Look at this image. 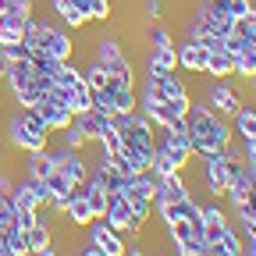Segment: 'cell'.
<instances>
[{
  "instance_id": "cell-41",
  "label": "cell",
  "mask_w": 256,
  "mask_h": 256,
  "mask_svg": "<svg viewBox=\"0 0 256 256\" xmlns=\"http://www.w3.org/2000/svg\"><path fill=\"white\" fill-rule=\"evenodd\" d=\"M11 188H14V178L8 171H0V192H8V196H11Z\"/></svg>"
},
{
  "instance_id": "cell-33",
  "label": "cell",
  "mask_w": 256,
  "mask_h": 256,
  "mask_svg": "<svg viewBox=\"0 0 256 256\" xmlns=\"http://www.w3.org/2000/svg\"><path fill=\"white\" fill-rule=\"evenodd\" d=\"M92 110H100L104 118H114V114H118V107H114V96H110V89H100V92H92Z\"/></svg>"
},
{
  "instance_id": "cell-8",
  "label": "cell",
  "mask_w": 256,
  "mask_h": 256,
  "mask_svg": "<svg viewBox=\"0 0 256 256\" xmlns=\"http://www.w3.org/2000/svg\"><path fill=\"white\" fill-rule=\"evenodd\" d=\"M188 107H192V96H182V100H160L153 110H146V118H150L153 128H174V124L185 121Z\"/></svg>"
},
{
  "instance_id": "cell-43",
  "label": "cell",
  "mask_w": 256,
  "mask_h": 256,
  "mask_svg": "<svg viewBox=\"0 0 256 256\" xmlns=\"http://www.w3.org/2000/svg\"><path fill=\"white\" fill-rule=\"evenodd\" d=\"M28 256H60V252H57V246H50V249H40V252H28Z\"/></svg>"
},
{
  "instance_id": "cell-26",
  "label": "cell",
  "mask_w": 256,
  "mask_h": 256,
  "mask_svg": "<svg viewBox=\"0 0 256 256\" xmlns=\"http://www.w3.org/2000/svg\"><path fill=\"white\" fill-rule=\"evenodd\" d=\"M82 78H86V86H89L92 92H100V89H110V72L104 68V64H96V60H89L86 68H82Z\"/></svg>"
},
{
  "instance_id": "cell-39",
  "label": "cell",
  "mask_w": 256,
  "mask_h": 256,
  "mask_svg": "<svg viewBox=\"0 0 256 256\" xmlns=\"http://www.w3.org/2000/svg\"><path fill=\"white\" fill-rule=\"evenodd\" d=\"M168 0H146V18H164Z\"/></svg>"
},
{
  "instance_id": "cell-42",
  "label": "cell",
  "mask_w": 256,
  "mask_h": 256,
  "mask_svg": "<svg viewBox=\"0 0 256 256\" xmlns=\"http://www.w3.org/2000/svg\"><path fill=\"white\" fill-rule=\"evenodd\" d=\"M8 68H11V60L4 57V50H0V82H4V75H8Z\"/></svg>"
},
{
  "instance_id": "cell-6",
  "label": "cell",
  "mask_w": 256,
  "mask_h": 256,
  "mask_svg": "<svg viewBox=\"0 0 256 256\" xmlns=\"http://www.w3.org/2000/svg\"><path fill=\"white\" fill-rule=\"evenodd\" d=\"M104 220L110 224L118 235H124V238H139V235H142V224L132 217V206H128V200L121 196V192H114V196H110Z\"/></svg>"
},
{
  "instance_id": "cell-34",
  "label": "cell",
  "mask_w": 256,
  "mask_h": 256,
  "mask_svg": "<svg viewBox=\"0 0 256 256\" xmlns=\"http://www.w3.org/2000/svg\"><path fill=\"white\" fill-rule=\"evenodd\" d=\"M14 228V203L8 192H0V232H11Z\"/></svg>"
},
{
  "instance_id": "cell-25",
  "label": "cell",
  "mask_w": 256,
  "mask_h": 256,
  "mask_svg": "<svg viewBox=\"0 0 256 256\" xmlns=\"http://www.w3.org/2000/svg\"><path fill=\"white\" fill-rule=\"evenodd\" d=\"M235 124H232V132H235V139H256V107H238V114L232 118Z\"/></svg>"
},
{
  "instance_id": "cell-3",
  "label": "cell",
  "mask_w": 256,
  "mask_h": 256,
  "mask_svg": "<svg viewBox=\"0 0 256 256\" xmlns=\"http://www.w3.org/2000/svg\"><path fill=\"white\" fill-rule=\"evenodd\" d=\"M121 132V150L124 153H142V156H153V150H156V136H153V124H150V118L146 114H132L128 118V124L124 128H118Z\"/></svg>"
},
{
  "instance_id": "cell-1",
  "label": "cell",
  "mask_w": 256,
  "mask_h": 256,
  "mask_svg": "<svg viewBox=\"0 0 256 256\" xmlns=\"http://www.w3.org/2000/svg\"><path fill=\"white\" fill-rule=\"evenodd\" d=\"M185 124H188V132H192V146H196L200 156L224 153V146L235 139L232 124L224 121L217 110H210L206 104H196V100H192V107L185 114Z\"/></svg>"
},
{
  "instance_id": "cell-38",
  "label": "cell",
  "mask_w": 256,
  "mask_h": 256,
  "mask_svg": "<svg viewBox=\"0 0 256 256\" xmlns=\"http://www.w3.org/2000/svg\"><path fill=\"white\" fill-rule=\"evenodd\" d=\"M0 50H4V57L14 64V60H28V46L25 43H11V46H0Z\"/></svg>"
},
{
  "instance_id": "cell-46",
  "label": "cell",
  "mask_w": 256,
  "mask_h": 256,
  "mask_svg": "<svg viewBox=\"0 0 256 256\" xmlns=\"http://www.w3.org/2000/svg\"><path fill=\"white\" fill-rule=\"evenodd\" d=\"M238 256H246V252H238Z\"/></svg>"
},
{
  "instance_id": "cell-7",
  "label": "cell",
  "mask_w": 256,
  "mask_h": 256,
  "mask_svg": "<svg viewBox=\"0 0 256 256\" xmlns=\"http://www.w3.org/2000/svg\"><path fill=\"white\" fill-rule=\"evenodd\" d=\"M203 104H206L210 110H217L220 118H235L238 107H242V96L232 89L228 78H214L210 89H206V100H203Z\"/></svg>"
},
{
  "instance_id": "cell-20",
  "label": "cell",
  "mask_w": 256,
  "mask_h": 256,
  "mask_svg": "<svg viewBox=\"0 0 256 256\" xmlns=\"http://www.w3.org/2000/svg\"><path fill=\"white\" fill-rule=\"evenodd\" d=\"M203 75H210V78H235V57L224 50V46L210 50V54H206V68H203Z\"/></svg>"
},
{
  "instance_id": "cell-29",
  "label": "cell",
  "mask_w": 256,
  "mask_h": 256,
  "mask_svg": "<svg viewBox=\"0 0 256 256\" xmlns=\"http://www.w3.org/2000/svg\"><path fill=\"white\" fill-rule=\"evenodd\" d=\"M57 136H60V146H64V150H86V146H89V142H86V132L78 128V121H72L68 128H60Z\"/></svg>"
},
{
  "instance_id": "cell-13",
  "label": "cell",
  "mask_w": 256,
  "mask_h": 256,
  "mask_svg": "<svg viewBox=\"0 0 256 256\" xmlns=\"http://www.w3.org/2000/svg\"><path fill=\"white\" fill-rule=\"evenodd\" d=\"M128 178H132V174H121L118 168L107 164L104 156H96V164H89V182H92V185H100L104 192H110V196L128 185Z\"/></svg>"
},
{
  "instance_id": "cell-31",
  "label": "cell",
  "mask_w": 256,
  "mask_h": 256,
  "mask_svg": "<svg viewBox=\"0 0 256 256\" xmlns=\"http://www.w3.org/2000/svg\"><path fill=\"white\" fill-rule=\"evenodd\" d=\"M252 75H256V50L246 46L242 54H235V78L246 82V78H252Z\"/></svg>"
},
{
  "instance_id": "cell-24",
  "label": "cell",
  "mask_w": 256,
  "mask_h": 256,
  "mask_svg": "<svg viewBox=\"0 0 256 256\" xmlns=\"http://www.w3.org/2000/svg\"><path fill=\"white\" fill-rule=\"evenodd\" d=\"M50 171H54V153H50V146L28 153V160H25V174H28V178H46Z\"/></svg>"
},
{
  "instance_id": "cell-21",
  "label": "cell",
  "mask_w": 256,
  "mask_h": 256,
  "mask_svg": "<svg viewBox=\"0 0 256 256\" xmlns=\"http://www.w3.org/2000/svg\"><path fill=\"white\" fill-rule=\"evenodd\" d=\"M25 242H28V252H40V249H50L57 242V232H54V224L46 217H40L32 228L25 232Z\"/></svg>"
},
{
  "instance_id": "cell-27",
  "label": "cell",
  "mask_w": 256,
  "mask_h": 256,
  "mask_svg": "<svg viewBox=\"0 0 256 256\" xmlns=\"http://www.w3.org/2000/svg\"><path fill=\"white\" fill-rule=\"evenodd\" d=\"M43 185L50 188V200H68V196H72V188H75V182H72L68 174H60L57 168L43 178Z\"/></svg>"
},
{
  "instance_id": "cell-12",
  "label": "cell",
  "mask_w": 256,
  "mask_h": 256,
  "mask_svg": "<svg viewBox=\"0 0 256 256\" xmlns=\"http://www.w3.org/2000/svg\"><path fill=\"white\" fill-rule=\"evenodd\" d=\"M200 217H203V238H206V246H214V242L220 238V232L232 224V214L220 206V200H210V203H203Z\"/></svg>"
},
{
  "instance_id": "cell-36",
  "label": "cell",
  "mask_w": 256,
  "mask_h": 256,
  "mask_svg": "<svg viewBox=\"0 0 256 256\" xmlns=\"http://www.w3.org/2000/svg\"><path fill=\"white\" fill-rule=\"evenodd\" d=\"M150 171L160 178V174H171V171H174V164H171V160L160 153V150H153V156H150Z\"/></svg>"
},
{
  "instance_id": "cell-14",
  "label": "cell",
  "mask_w": 256,
  "mask_h": 256,
  "mask_svg": "<svg viewBox=\"0 0 256 256\" xmlns=\"http://www.w3.org/2000/svg\"><path fill=\"white\" fill-rule=\"evenodd\" d=\"M32 110H36V114L43 118V124L50 128V136H57V132H60V128H68V124L75 121V114H72L68 107H64V104H57V100H50V96H43V100H40L36 107H32Z\"/></svg>"
},
{
  "instance_id": "cell-40",
  "label": "cell",
  "mask_w": 256,
  "mask_h": 256,
  "mask_svg": "<svg viewBox=\"0 0 256 256\" xmlns=\"http://www.w3.org/2000/svg\"><path fill=\"white\" fill-rule=\"evenodd\" d=\"M75 256H107V252H100V249H96L92 242H86L82 249H75Z\"/></svg>"
},
{
  "instance_id": "cell-23",
  "label": "cell",
  "mask_w": 256,
  "mask_h": 256,
  "mask_svg": "<svg viewBox=\"0 0 256 256\" xmlns=\"http://www.w3.org/2000/svg\"><path fill=\"white\" fill-rule=\"evenodd\" d=\"M178 68V57H174V46H153L150 57H146V72L150 75H164V72H174Z\"/></svg>"
},
{
  "instance_id": "cell-5",
  "label": "cell",
  "mask_w": 256,
  "mask_h": 256,
  "mask_svg": "<svg viewBox=\"0 0 256 256\" xmlns=\"http://www.w3.org/2000/svg\"><path fill=\"white\" fill-rule=\"evenodd\" d=\"M36 50H43L54 60H72L75 57V40L54 22H40V36H36Z\"/></svg>"
},
{
  "instance_id": "cell-18",
  "label": "cell",
  "mask_w": 256,
  "mask_h": 256,
  "mask_svg": "<svg viewBox=\"0 0 256 256\" xmlns=\"http://www.w3.org/2000/svg\"><path fill=\"white\" fill-rule=\"evenodd\" d=\"M146 75H150V72H146ZM146 82L160 92V100H182V96H188V86H185V82H182V75H174V72L150 75Z\"/></svg>"
},
{
  "instance_id": "cell-15",
  "label": "cell",
  "mask_w": 256,
  "mask_h": 256,
  "mask_svg": "<svg viewBox=\"0 0 256 256\" xmlns=\"http://www.w3.org/2000/svg\"><path fill=\"white\" fill-rule=\"evenodd\" d=\"M185 196H192V188L185 185L182 171H171V174H160V178H156L153 206H156V203H178V200H185Z\"/></svg>"
},
{
  "instance_id": "cell-11",
  "label": "cell",
  "mask_w": 256,
  "mask_h": 256,
  "mask_svg": "<svg viewBox=\"0 0 256 256\" xmlns=\"http://www.w3.org/2000/svg\"><path fill=\"white\" fill-rule=\"evenodd\" d=\"M46 82H50V78H46V75H40L28 60H14L11 68H8V75H4V82H0V86H4V89H8V96H11V92H18V89H28V86H46Z\"/></svg>"
},
{
  "instance_id": "cell-32",
  "label": "cell",
  "mask_w": 256,
  "mask_h": 256,
  "mask_svg": "<svg viewBox=\"0 0 256 256\" xmlns=\"http://www.w3.org/2000/svg\"><path fill=\"white\" fill-rule=\"evenodd\" d=\"M86 11H89V22H110L114 18V4L110 0H86Z\"/></svg>"
},
{
  "instance_id": "cell-35",
  "label": "cell",
  "mask_w": 256,
  "mask_h": 256,
  "mask_svg": "<svg viewBox=\"0 0 256 256\" xmlns=\"http://www.w3.org/2000/svg\"><path fill=\"white\" fill-rule=\"evenodd\" d=\"M150 43H153V46H174V36H171L168 25H153V28H150Z\"/></svg>"
},
{
  "instance_id": "cell-16",
  "label": "cell",
  "mask_w": 256,
  "mask_h": 256,
  "mask_svg": "<svg viewBox=\"0 0 256 256\" xmlns=\"http://www.w3.org/2000/svg\"><path fill=\"white\" fill-rule=\"evenodd\" d=\"M206 54H210V50H203L200 43H192V40H182V43H174L178 68H185L188 75H203V68H206Z\"/></svg>"
},
{
  "instance_id": "cell-30",
  "label": "cell",
  "mask_w": 256,
  "mask_h": 256,
  "mask_svg": "<svg viewBox=\"0 0 256 256\" xmlns=\"http://www.w3.org/2000/svg\"><path fill=\"white\" fill-rule=\"evenodd\" d=\"M43 92H46V86H28V89H18V92H11V100H14V107H25V110H32L40 100H43Z\"/></svg>"
},
{
  "instance_id": "cell-44",
  "label": "cell",
  "mask_w": 256,
  "mask_h": 256,
  "mask_svg": "<svg viewBox=\"0 0 256 256\" xmlns=\"http://www.w3.org/2000/svg\"><path fill=\"white\" fill-rule=\"evenodd\" d=\"M246 82H249V92L256 96V75H252V78H246Z\"/></svg>"
},
{
  "instance_id": "cell-22",
  "label": "cell",
  "mask_w": 256,
  "mask_h": 256,
  "mask_svg": "<svg viewBox=\"0 0 256 256\" xmlns=\"http://www.w3.org/2000/svg\"><path fill=\"white\" fill-rule=\"evenodd\" d=\"M242 249H246V238H242V232L235 228V224H228V228L220 232V238L210 246L214 256H238Z\"/></svg>"
},
{
  "instance_id": "cell-10",
  "label": "cell",
  "mask_w": 256,
  "mask_h": 256,
  "mask_svg": "<svg viewBox=\"0 0 256 256\" xmlns=\"http://www.w3.org/2000/svg\"><path fill=\"white\" fill-rule=\"evenodd\" d=\"M89 242L100 252H107V256H124V235H118L104 217H96L89 224Z\"/></svg>"
},
{
  "instance_id": "cell-2",
  "label": "cell",
  "mask_w": 256,
  "mask_h": 256,
  "mask_svg": "<svg viewBox=\"0 0 256 256\" xmlns=\"http://www.w3.org/2000/svg\"><path fill=\"white\" fill-rule=\"evenodd\" d=\"M8 146H11V150H22V153L46 150V146H50V128L43 124V118H40L36 110L18 107V110L8 118Z\"/></svg>"
},
{
  "instance_id": "cell-19",
  "label": "cell",
  "mask_w": 256,
  "mask_h": 256,
  "mask_svg": "<svg viewBox=\"0 0 256 256\" xmlns=\"http://www.w3.org/2000/svg\"><path fill=\"white\" fill-rule=\"evenodd\" d=\"M75 121H78V128L86 132V142H92V146L100 142V139L110 132V128H114V124H110V118H104L100 110H92V107H89L86 114H78Z\"/></svg>"
},
{
  "instance_id": "cell-9",
  "label": "cell",
  "mask_w": 256,
  "mask_h": 256,
  "mask_svg": "<svg viewBox=\"0 0 256 256\" xmlns=\"http://www.w3.org/2000/svg\"><path fill=\"white\" fill-rule=\"evenodd\" d=\"M50 153H54V168H57L60 174H68L75 185L89 182V156H82V150H64V146H57V150H50Z\"/></svg>"
},
{
  "instance_id": "cell-17",
  "label": "cell",
  "mask_w": 256,
  "mask_h": 256,
  "mask_svg": "<svg viewBox=\"0 0 256 256\" xmlns=\"http://www.w3.org/2000/svg\"><path fill=\"white\" fill-rule=\"evenodd\" d=\"M64 220L72 224V228H89V224L96 220L89 203H86V182L72 188V200H68V210H64Z\"/></svg>"
},
{
  "instance_id": "cell-37",
  "label": "cell",
  "mask_w": 256,
  "mask_h": 256,
  "mask_svg": "<svg viewBox=\"0 0 256 256\" xmlns=\"http://www.w3.org/2000/svg\"><path fill=\"white\" fill-rule=\"evenodd\" d=\"M36 220H40V210H22V206H14V228L28 232Z\"/></svg>"
},
{
  "instance_id": "cell-45",
  "label": "cell",
  "mask_w": 256,
  "mask_h": 256,
  "mask_svg": "<svg viewBox=\"0 0 256 256\" xmlns=\"http://www.w3.org/2000/svg\"><path fill=\"white\" fill-rule=\"evenodd\" d=\"M11 256H18V252H11Z\"/></svg>"
},
{
  "instance_id": "cell-28",
  "label": "cell",
  "mask_w": 256,
  "mask_h": 256,
  "mask_svg": "<svg viewBox=\"0 0 256 256\" xmlns=\"http://www.w3.org/2000/svg\"><path fill=\"white\" fill-rule=\"evenodd\" d=\"M86 203H89L92 217H104V214H107V203H110V192H104L100 185L86 182Z\"/></svg>"
},
{
  "instance_id": "cell-4",
  "label": "cell",
  "mask_w": 256,
  "mask_h": 256,
  "mask_svg": "<svg viewBox=\"0 0 256 256\" xmlns=\"http://www.w3.org/2000/svg\"><path fill=\"white\" fill-rule=\"evenodd\" d=\"M232 185V160L224 153H210L203 156V188L210 200H224V192Z\"/></svg>"
}]
</instances>
